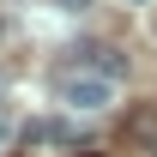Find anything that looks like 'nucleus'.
<instances>
[{
	"mask_svg": "<svg viewBox=\"0 0 157 157\" xmlns=\"http://www.w3.org/2000/svg\"><path fill=\"white\" fill-rule=\"evenodd\" d=\"M85 55H91V73H97V78H121V73H127L121 48H85Z\"/></svg>",
	"mask_w": 157,
	"mask_h": 157,
	"instance_id": "3",
	"label": "nucleus"
},
{
	"mask_svg": "<svg viewBox=\"0 0 157 157\" xmlns=\"http://www.w3.org/2000/svg\"><path fill=\"white\" fill-rule=\"evenodd\" d=\"M55 97L73 103V109H103V103H115V91H109V78H97V73H67L55 85Z\"/></svg>",
	"mask_w": 157,
	"mask_h": 157,
	"instance_id": "1",
	"label": "nucleus"
},
{
	"mask_svg": "<svg viewBox=\"0 0 157 157\" xmlns=\"http://www.w3.org/2000/svg\"><path fill=\"white\" fill-rule=\"evenodd\" d=\"M127 133H133V139H151V145H157V109H133Z\"/></svg>",
	"mask_w": 157,
	"mask_h": 157,
	"instance_id": "4",
	"label": "nucleus"
},
{
	"mask_svg": "<svg viewBox=\"0 0 157 157\" xmlns=\"http://www.w3.org/2000/svg\"><path fill=\"white\" fill-rule=\"evenodd\" d=\"M151 30H157V24H151Z\"/></svg>",
	"mask_w": 157,
	"mask_h": 157,
	"instance_id": "6",
	"label": "nucleus"
},
{
	"mask_svg": "<svg viewBox=\"0 0 157 157\" xmlns=\"http://www.w3.org/2000/svg\"><path fill=\"white\" fill-rule=\"evenodd\" d=\"M67 139H73V127H67L60 115H42V121L24 127V145H67Z\"/></svg>",
	"mask_w": 157,
	"mask_h": 157,
	"instance_id": "2",
	"label": "nucleus"
},
{
	"mask_svg": "<svg viewBox=\"0 0 157 157\" xmlns=\"http://www.w3.org/2000/svg\"><path fill=\"white\" fill-rule=\"evenodd\" d=\"M48 6H55V12H85L91 0H48Z\"/></svg>",
	"mask_w": 157,
	"mask_h": 157,
	"instance_id": "5",
	"label": "nucleus"
}]
</instances>
